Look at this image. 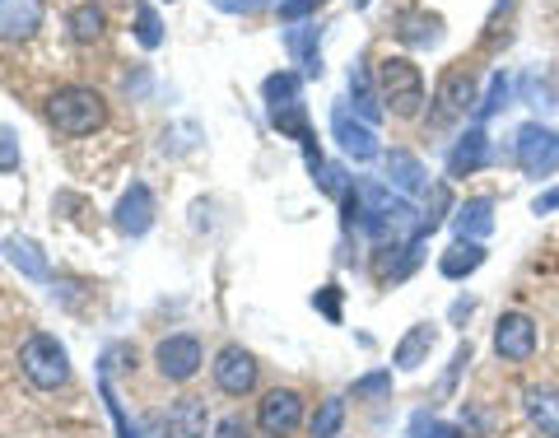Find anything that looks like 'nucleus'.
<instances>
[{"mask_svg": "<svg viewBox=\"0 0 559 438\" xmlns=\"http://www.w3.org/2000/svg\"><path fill=\"white\" fill-rule=\"evenodd\" d=\"M20 374L38 392L66 388V382H70V355H66V345L51 336V331H33V336L20 345Z\"/></svg>", "mask_w": 559, "mask_h": 438, "instance_id": "7ed1b4c3", "label": "nucleus"}, {"mask_svg": "<svg viewBox=\"0 0 559 438\" xmlns=\"http://www.w3.org/2000/svg\"><path fill=\"white\" fill-rule=\"evenodd\" d=\"M382 168H388V187H396L401 197H419L429 187V173L411 150H388L382 154Z\"/></svg>", "mask_w": 559, "mask_h": 438, "instance_id": "dca6fc26", "label": "nucleus"}, {"mask_svg": "<svg viewBox=\"0 0 559 438\" xmlns=\"http://www.w3.org/2000/svg\"><path fill=\"white\" fill-rule=\"evenodd\" d=\"M304 425V396L294 388H271L257 401V429L266 438H289Z\"/></svg>", "mask_w": 559, "mask_h": 438, "instance_id": "0eeeda50", "label": "nucleus"}, {"mask_svg": "<svg viewBox=\"0 0 559 438\" xmlns=\"http://www.w3.org/2000/svg\"><path fill=\"white\" fill-rule=\"evenodd\" d=\"M5 257H10V267L20 275H28V280H47L51 275L47 257H43V248L33 238H5Z\"/></svg>", "mask_w": 559, "mask_h": 438, "instance_id": "393cba45", "label": "nucleus"}, {"mask_svg": "<svg viewBox=\"0 0 559 438\" xmlns=\"http://www.w3.org/2000/svg\"><path fill=\"white\" fill-rule=\"evenodd\" d=\"M349 98H355V117H364L373 127V121L382 117V98H378V80L369 75V66L355 61L349 66Z\"/></svg>", "mask_w": 559, "mask_h": 438, "instance_id": "b1692460", "label": "nucleus"}, {"mask_svg": "<svg viewBox=\"0 0 559 438\" xmlns=\"http://www.w3.org/2000/svg\"><path fill=\"white\" fill-rule=\"evenodd\" d=\"M522 411H527L532 429H540V438H559V388L532 382V388L522 392Z\"/></svg>", "mask_w": 559, "mask_h": 438, "instance_id": "6ab92c4d", "label": "nucleus"}, {"mask_svg": "<svg viewBox=\"0 0 559 438\" xmlns=\"http://www.w3.org/2000/svg\"><path fill=\"white\" fill-rule=\"evenodd\" d=\"M411 438H462L452 425H443L439 415H429V411H419L415 419H411Z\"/></svg>", "mask_w": 559, "mask_h": 438, "instance_id": "72a5a7b5", "label": "nucleus"}, {"mask_svg": "<svg viewBox=\"0 0 559 438\" xmlns=\"http://www.w3.org/2000/svg\"><path fill=\"white\" fill-rule=\"evenodd\" d=\"M168 5H173V0H168Z\"/></svg>", "mask_w": 559, "mask_h": 438, "instance_id": "c03bdc74", "label": "nucleus"}, {"mask_svg": "<svg viewBox=\"0 0 559 438\" xmlns=\"http://www.w3.org/2000/svg\"><path fill=\"white\" fill-rule=\"evenodd\" d=\"M304 90V70H275V75H266V84H261V94H266L271 108H280V103H294Z\"/></svg>", "mask_w": 559, "mask_h": 438, "instance_id": "cd10ccee", "label": "nucleus"}, {"mask_svg": "<svg viewBox=\"0 0 559 438\" xmlns=\"http://www.w3.org/2000/svg\"><path fill=\"white\" fill-rule=\"evenodd\" d=\"M433 341H439V331H433L429 322H415L406 336L396 341V350H392V364L401 374H415V369H425L429 364V355H433Z\"/></svg>", "mask_w": 559, "mask_h": 438, "instance_id": "f3484780", "label": "nucleus"}, {"mask_svg": "<svg viewBox=\"0 0 559 438\" xmlns=\"http://www.w3.org/2000/svg\"><path fill=\"white\" fill-rule=\"evenodd\" d=\"M205 429H210L205 396H178L164 411V438H205Z\"/></svg>", "mask_w": 559, "mask_h": 438, "instance_id": "4468645a", "label": "nucleus"}, {"mask_svg": "<svg viewBox=\"0 0 559 438\" xmlns=\"http://www.w3.org/2000/svg\"><path fill=\"white\" fill-rule=\"evenodd\" d=\"M485 159H489V135H485V127H471L457 145L448 150V178H471Z\"/></svg>", "mask_w": 559, "mask_h": 438, "instance_id": "aec40b11", "label": "nucleus"}, {"mask_svg": "<svg viewBox=\"0 0 559 438\" xmlns=\"http://www.w3.org/2000/svg\"><path fill=\"white\" fill-rule=\"evenodd\" d=\"M318 5H326V0H280V20L285 24H308V14L318 10Z\"/></svg>", "mask_w": 559, "mask_h": 438, "instance_id": "e433bc0d", "label": "nucleus"}, {"mask_svg": "<svg viewBox=\"0 0 559 438\" xmlns=\"http://www.w3.org/2000/svg\"><path fill=\"white\" fill-rule=\"evenodd\" d=\"M396 38L406 47H433L443 38V20L429 10H406V14H396Z\"/></svg>", "mask_w": 559, "mask_h": 438, "instance_id": "4be33fe9", "label": "nucleus"}, {"mask_svg": "<svg viewBox=\"0 0 559 438\" xmlns=\"http://www.w3.org/2000/svg\"><path fill=\"white\" fill-rule=\"evenodd\" d=\"M448 210H452V191H448V182H433V187H429V201H425V210H419V220H415V234H411V238L425 242V238L448 220Z\"/></svg>", "mask_w": 559, "mask_h": 438, "instance_id": "bb28decb", "label": "nucleus"}, {"mask_svg": "<svg viewBox=\"0 0 559 438\" xmlns=\"http://www.w3.org/2000/svg\"><path fill=\"white\" fill-rule=\"evenodd\" d=\"M285 47L294 51V61L304 66V80L322 75V28L318 24H289L285 28Z\"/></svg>", "mask_w": 559, "mask_h": 438, "instance_id": "412c9836", "label": "nucleus"}, {"mask_svg": "<svg viewBox=\"0 0 559 438\" xmlns=\"http://www.w3.org/2000/svg\"><path fill=\"white\" fill-rule=\"evenodd\" d=\"M476 103H480V94H476V70H471L466 61L448 66V70H443V80H439V90H433L429 127H433V131L457 127L466 113H476Z\"/></svg>", "mask_w": 559, "mask_h": 438, "instance_id": "20e7f679", "label": "nucleus"}, {"mask_svg": "<svg viewBox=\"0 0 559 438\" xmlns=\"http://www.w3.org/2000/svg\"><path fill=\"white\" fill-rule=\"evenodd\" d=\"M452 229H457V238H466V242H485L489 234H495V201L471 197L466 205L452 210Z\"/></svg>", "mask_w": 559, "mask_h": 438, "instance_id": "a211bd4d", "label": "nucleus"}, {"mask_svg": "<svg viewBox=\"0 0 559 438\" xmlns=\"http://www.w3.org/2000/svg\"><path fill=\"white\" fill-rule=\"evenodd\" d=\"M312 308H318L326 322L341 327V285H322L318 294H312Z\"/></svg>", "mask_w": 559, "mask_h": 438, "instance_id": "f704fd0d", "label": "nucleus"}, {"mask_svg": "<svg viewBox=\"0 0 559 438\" xmlns=\"http://www.w3.org/2000/svg\"><path fill=\"white\" fill-rule=\"evenodd\" d=\"M471 364V341H462L457 350H452V364H448V378H443V392H452L457 388V378H462V369Z\"/></svg>", "mask_w": 559, "mask_h": 438, "instance_id": "4c0bfd02", "label": "nucleus"}, {"mask_svg": "<svg viewBox=\"0 0 559 438\" xmlns=\"http://www.w3.org/2000/svg\"><path fill=\"white\" fill-rule=\"evenodd\" d=\"M201 364H205V345L191 331H173V336L154 345V374L164 382H191L201 374Z\"/></svg>", "mask_w": 559, "mask_h": 438, "instance_id": "423d86ee", "label": "nucleus"}, {"mask_svg": "<svg viewBox=\"0 0 559 438\" xmlns=\"http://www.w3.org/2000/svg\"><path fill=\"white\" fill-rule=\"evenodd\" d=\"M112 224H117V234H127V238H145L154 224V191L145 182H131L121 191V201L112 205Z\"/></svg>", "mask_w": 559, "mask_h": 438, "instance_id": "9b49d317", "label": "nucleus"}, {"mask_svg": "<svg viewBox=\"0 0 559 438\" xmlns=\"http://www.w3.org/2000/svg\"><path fill=\"white\" fill-rule=\"evenodd\" d=\"M219 10H229V14H257V10H266L271 0H215Z\"/></svg>", "mask_w": 559, "mask_h": 438, "instance_id": "a19ab883", "label": "nucleus"}, {"mask_svg": "<svg viewBox=\"0 0 559 438\" xmlns=\"http://www.w3.org/2000/svg\"><path fill=\"white\" fill-rule=\"evenodd\" d=\"M14 168H20V140L0 131V173H14Z\"/></svg>", "mask_w": 559, "mask_h": 438, "instance_id": "58836bf2", "label": "nucleus"}, {"mask_svg": "<svg viewBox=\"0 0 559 438\" xmlns=\"http://www.w3.org/2000/svg\"><path fill=\"white\" fill-rule=\"evenodd\" d=\"M66 28H70V38H75L80 47H90V43L103 38V28H108V14H103V5H94V0H84V5L70 10Z\"/></svg>", "mask_w": 559, "mask_h": 438, "instance_id": "a878e982", "label": "nucleus"}, {"mask_svg": "<svg viewBox=\"0 0 559 438\" xmlns=\"http://www.w3.org/2000/svg\"><path fill=\"white\" fill-rule=\"evenodd\" d=\"M513 159L527 178H555L559 173V131L540 127V121H527L513 140Z\"/></svg>", "mask_w": 559, "mask_h": 438, "instance_id": "39448f33", "label": "nucleus"}, {"mask_svg": "<svg viewBox=\"0 0 559 438\" xmlns=\"http://www.w3.org/2000/svg\"><path fill=\"white\" fill-rule=\"evenodd\" d=\"M271 127H275L280 135L299 140L304 154H308V173L322 164V154H318V131H312V121H308L304 98H294V103H280V108H271Z\"/></svg>", "mask_w": 559, "mask_h": 438, "instance_id": "ddd939ff", "label": "nucleus"}, {"mask_svg": "<svg viewBox=\"0 0 559 438\" xmlns=\"http://www.w3.org/2000/svg\"><path fill=\"white\" fill-rule=\"evenodd\" d=\"M47 20L43 0H0V43H28L38 38Z\"/></svg>", "mask_w": 559, "mask_h": 438, "instance_id": "f8f14e48", "label": "nucleus"}, {"mask_svg": "<svg viewBox=\"0 0 559 438\" xmlns=\"http://www.w3.org/2000/svg\"><path fill=\"white\" fill-rule=\"evenodd\" d=\"M378 98H382V113H392L401 121H415L419 113H425V75H419V66L411 57H382L378 70Z\"/></svg>", "mask_w": 559, "mask_h": 438, "instance_id": "f257e3e1", "label": "nucleus"}, {"mask_svg": "<svg viewBox=\"0 0 559 438\" xmlns=\"http://www.w3.org/2000/svg\"><path fill=\"white\" fill-rule=\"evenodd\" d=\"M485 242H466V238H457L452 248L439 257V275L443 280H466V275H476L480 267H485Z\"/></svg>", "mask_w": 559, "mask_h": 438, "instance_id": "5701e85b", "label": "nucleus"}, {"mask_svg": "<svg viewBox=\"0 0 559 438\" xmlns=\"http://www.w3.org/2000/svg\"><path fill=\"white\" fill-rule=\"evenodd\" d=\"M312 178H318V191H326V197H336V201H345V197H349V187H355V182L345 178V168H341V164H326V159L312 168Z\"/></svg>", "mask_w": 559, "mask_h": 438, "instance_id": "2f4dec72", "label": "nucleus"}, {"mask_svg": "<svg viewBox=\"0 0 559 438\" xmlns=\"http://www.w3.org/2000/svg\"><path fill=\"white\" fill-rule=\"evenodd\" d=\"M135 43L145 51L164 47V24H159V14H154V5H135Z\"/></svg>", "mask_w": 559, "mask_h": 438, "instance_id": "7c9ffc66", "label": "nucleus"}, {"mask_svg": "<svg viewBox=\"0 0 559 438\" xmlns=\"http://www.w3.org/2000/svg\"><path fill=\"white\" fill-rule=\"evenodd\" d=\"M215 438H252V425L242 415H224L215 425Z\"/></svg>", "mask_w": 559, "mask_h": 438, "instance_id": "ea45409f", "label": "nucleus"}, {"mask_svg": "<svg viewBox=\"0 0 559 438\" xmlns=\"http://www.w3.org/2000/svg\"><path fill=\"white\" fill-rule=\"evenodd\" d=\"M471 312H476V299H457V304H452V312H448V318H452V322H466Z\"/></svg>", "mask_w": 559, "mask_h": 438, "instance_id": "37998d69", "label": "nucleus"}, {"mask_svg": "<svg viewBox=\"0 0 559 438\" xmlns=\"http://www.w3.org/2000/svg\"><path fill=\"white\" fill-rule=\"evenodd\" d=\"M349 396L355 401H378V396H392V369H373L355 378V388H349Z\"/></svg>", "mask_w": 559, "mask_h": 438, "instance_id": "473e14b6", "label": "nucleus"}, {"mask_svg": "<svg viewBox=\"0 0 559 438\" xmlns=\"http://www.w3.org/2000/svg\"><path fill=\"white\" fill-rule=\"evenodd\" d=\"M536 322L527 318V312H503V318L495 322V355L509 359V364H527L536 355Z\"/></svg>", "mask_w": 559, "mask_h": 438, "instance_id": "9d476101", "label": "nucleus"}, {"mask_svg": "<svg viewBox=\"0 0 559 438\" xmlns=\"http://www.w3.org/2000/svg\"><path fill=\"white\" fill-rule=\"evenodd\" d=\"M47 117L61 135L80 140V135H94L103 121H108V98H103L94 84H61V90L47 98Z\"/></svg>", "mask_w": 559, "mask_h": 438, "instance_id": "f03ea898", "label": "nucleus"}, {"mask_svg": "<svg viewBox=\"0 0 559 438\" xmlns=\"http://www.w3.org/2000/svg\"><path fill=\"white\" fill-rule=\"evenodd\" d=\"M331 135H336V145L349 154L355 164H369V159H382V145H378V131L369 127L364 117H355L345 108V103H336L331 108Z\"/></svg>", "mask_w": 559, "mask_h": 438, "instance_id": "1a4fd4ad", "label": "nucleus"}, {"mask_svg": "<svg viewBox=\"0 0 559 438\" xmlns=\"http://www.w3.org/2000/svg\"><path fill=\"white\" fill-rule=\"evenodd\" d=\"M210 374H215V388L224 396H248L257 392V378H261V364L252 350H242V345H224L215 364H210Z\"/></svg>", "mask_w": 559, "mask_h": 438, "instance_id": "6e6552de", "label": "nucleus"}, {"mask_svg": "<svg viewBox=\"0 0 559 438\" xmlns=\"http://www.w3.org/2000/svg\"><path fill=\"white\" fill-rule=\"evenodd\" d=\"M509 94H513V84H509V75L503 70H495V80H489V90H485V98L476 103V127L480 121H489L499 108H509Z\"/></svg>", "mask_w": 559, "mask_h": 438, "instance_id": "c85d7f7f", "label": "nucleus"}, {"mask_svg": "<svg viewBox=\"0 0 559 438\" xmlns=\"http://www.w3.org/2000/svg\"><path fill=\"white\" fill-rule=\"evenodd\" d=\"M555 210H559V187H546V191H540V197L532 201V215H555Z\"/></svg>", "mask_w": 559, "mask_h": 438, "instance_id": "79ce46f5", "label": "nucleus"}, {"mask_svg": "<svg viewBox=\"0 0 559 438\" xmlns=\"http://www.w3.org/2000/svg\"><path fill=\"white\" fill-rule=\"evenodd\" d=\"M341 425H345V401L341 396H326L322 406H318V415H312V438H336L341 434Z\"/></svg>", "mask_w": 559, "mask_h": 438, "instance_id": "c756f323", "label": "nucleus"}, {"mask_svg": "<svg viewBox=\"0 0 559 438\" xmlns=\"http://www.w3.org/2000/svg\"><path fill=\"white\" fill-rule=\"evenodd\" d=\"M103 401H108V411H112V419H117V434H121V438H140V429L127 419V411H121V401H117V392H112L108 374H103Z\"/></svg>", "mask_w": 559, "mask_h": 438, "instance_id": "c9c22d12", "label": "nucleus"}, {"mask_svg": "<svg viewBox=\"0 0 559 438\" xmlns=\"http://www.w3.org/2000/svg\"><path fill=\"white\" fill-rule=\"evenodd\" d=\"M419 248H425L419 238H406V242L392 238V242H382L378 257H373V275L382 280V285H396V280H406L419 267Z\"/></svg>", "mask_w": 559, "mask_h": 438, "instance_id": "2eb2a0df", "label": "nucleus"}]
</instances>
